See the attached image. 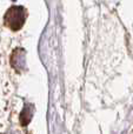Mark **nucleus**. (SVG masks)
<instances>
[{"label":"nucleus","mask_w":133,"mask_h":134,"mask_svg":"<svg viewBox=\"0 0 133 134\" xmlns=\"http://www.w3.org/2000/svg\"><path fill=\"white\" fill-rule=\"evenodd\" d=\"M11 66L18 73H21L26 69V53L25 49L15 48L11 55Z\"/></svg>","instance_id":"f03ea898"},{"label":"nucleus","mask_w":133,"mask_h":134,"mask_svg":"<svg viewBox=\"0 0 133 134\" xmlns=\"http://www.w3.org/2000/svg\"><path fill=\"white\" fill-rule=\"evenodd\" d=\"M26 9L23 6H12L4 15V25L12 31H19L26 20Z\"/></svg>","instance_id":"f257e3e1"}]
</instances>
